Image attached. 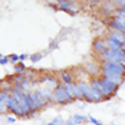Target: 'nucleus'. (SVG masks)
<instances>
[{
	"mask_svg": "<svg viewBox=\"0 0 125 125\" xmlns=\"http://www.w3.org/2000/svg\"><path fill=\"white\" fill-rule=\"evenodd\" d=\"M56 6H58V10H62L71 16H76L82 10V4L75 0H58Z\"/></svg>",
	"mask_w": 125,
	"mask_h": 125,
	"instance_id": "obj_1",
	"label": "nucleus"
},
{
	"mask_svg": "<svg viewBox=\"0 0 125 125\" xmlns=\"http://www.w3.org/2000/svg\"><path fill=\"white\" fill-rule=\"evenodd\" d=\"M73 78H75V82H89L91 81V76L86 73V71L82 68V66H75L73 69H71Z\"/></svg>",
	"mask_w": 125,
	"mask_h": 125,
	"instance_id": "obj_3",
	"label": "nucleus"
},
{
	"mask_svg": "<svg viewBox=\"0 0 125 125\" xmlns=\"http://www.w3.org/2000/svg\"><path fill=\"white\" fill-rule=\"evenodd\" d=\"M12 91H16V92H23L22 91V85H19V83H13V89Z\"/></svg>",
	"mask_w": 125,
	"mask_h": 125,
	"instance_id": "obj_24",
	"label": "nucleus"
},
{
	"mask_svg": "<svg viewBox=\"0 0 125 125\" xmlns=\"http://www.w3.org/2000/svg\"><path fill=\"white\" fill-rule=\"evenodd\" d=\"M9 59H10V62L12 63H19V55H16V53H12V55H9Z\"/></svg>",
	"mask_w": 125,
	"mask_h": 125,
	"instance_id": "obj_18",
	"label": "nucleus"
},
{
	"mask_svg": "<svg viewBox=\"0 0 125 125\" xmlns=\"http://www.w3.org/2000/svg\"><path fill=\"white\" fill-rule=\"evenodd\" d=\"M102 12L105 16H108V17H111L114 14V12L116 10L115 9V4H114V1H102Z\"/></svg>",
	"mask_w": 125,
	"mask_h": 125,
	"instance_id": "obj_9",
	"label": "nucleus"
},
{
	"mask_svg": "<svg viewBox=\"0 0 125 125\" xmlns=\"http://www.w3.org/2000/svg\"><path fill=\"white\" fill-rule=\"evenodd\" d=\"M13 69H14V73H20V75H23L27 68H26V65L23 62H19V63H16V65H14V68H13Z\"/></svg>",
	"mask_w": 125,
	"mask_h": 125,
	"instance_id": "obj_13",
	"label": "nucleus"
},
{
	"mask_svg": "<svg viewBox=\"0 0 125 125\" xmlns=\"http://www.w3.org/2000/svg\"><path fill=\"white\" fill-rule=\"evenodd\" d=\"M109 36L114 38V39H116V40H119V42H125V35H124V33H121V32L109 30Z\"/></svg>",
	"mask_w": 125,
	"mask_h": 125,
	"instance_id": "obj_12",
	"label": "nucleus"
},
{
	"mask_svg": "<svg viewBox=\"0 0 125 125\" xmlns=\"http://www.w3.org/2000/svg\"><path fill=\"white\" fill-rule=\"evenodd\" d=\"M104 40H105V45H106V48H108V49H121V48H122V45L125 43V42H119V40H116V39L111 38L109 35L104 39Z\"/></svg>",
	"mask_w": 125,
	"mask_h": 125,
	"instance_id": "obj_8",
	"label": "nucleus"
},
{
	"mask_svg": "<svg viewBox=\"0 0 125 125\" xmlns=\"http://www.w3.org/2000/svg\"><path fill=\"white\" fill-rule=\"evenodd\" d=\"M59 81H61V83H63V85L73 83L75 82V78H73L72 71L71 69H63V71H61L59 72Z\"/></svg>",
	"mask_w": 125,
	"mask_h": 125,
	"instance_id": "obj_6",
	"label": "nucleus"
},
{
	"mask_svg": "<svg viewBox=\"0 0 125 125\" xmlns=\"http://www.w3.org/2000/svg\"><path fill=\"white\" fill-rule=\"evenodd\" d=\"M20 85H22V91H23V92H26V94H30V92H32V82H30V81L25 79Z\"/></svg>",
	"mask_w": 125,
	"mask_h": 125,
	"instance_id": "obj_14",
	"label": "nucleus"
},
{
	"mask_svg": "<svg viewBox=\"0 0 125 125\" xmlns=\"http://www.w3.org/2000/svg\"><path fill=\"white\" fill-rule=\"evenodd\" d=\"M88 122H91V124H94V125H99L101 124L99 121H98V119H95L94 116H89V118H88Z\"/></svg>",
	"mask_w": 125,
	"mask_h": 125,
	"instance_id": "obj_22",
	"label": "nucleus"
},
{
	"mask_svg": "<svg viewBox=\"0 0 125 125\" xmlns=\"http://www.w3.org/2000/svg\"><path fill=\"white\" fill-rule=\"evenodd\" d=\"M42 58H43V53H40V52H38V53H32V55H29V59H30V62L33 63H38L42 61Z\"/></svg>",
	"mask_w": 125,
	"mask_h": 125,
	"instance_id": "obj_15",
	"label": "nucleus"
},
{
	"mask_svg": "<svg viewBox=\"0 0 125 125\" xmlns=\"http://www.w3.org/2000/svg\"><path fill=\"white\" fill-rule=\"evenodd\" d=\"M1 58H3V55H1V53H0V59H1Z\"/></svg>",
	"mask_w": 125,
	"mask_h": 125,
	"instance_id": "obj_27",
	"label": "nucleus"
},
{
	"mask_svg": "<svg viewBox=\"0 0 125 125\" xmlns=\"http://www.w3.org/2000/svg\"><path fill=\"white\" fill-rule=\"evenodd\" d=\"M40 82H42V83H46V89H49V91H53L55 88L61 83V81H59L58 78H55L53 75H49V73H46L45 76H42V78H40Z\"/></svg>",
	"mask_w": 125,
	"mask_h": 125,
	"instance_id": "obj_5",
	"label": "nucleus"
},
{
	"mask_svg": "<svg viewBox=\"0 0 125 125\" xmlns=\"http://www.w3.org/2000/svg\"><path fill=\"white\" fill-rule=\"evenodd\" d=\"M56 48H58V42H56L55 39H52V40H50V43H49V49H48V52L56 49Z\"/></svg>",
	"mask_w": 125,
	"mask_h": 125,
	"instance_id": "obj_19",
	"label": "nucleus"
},
{
	"mask_svg": "<svg viewBox=\"0 0 125 125\" xmlns=\"http://www.w3.org/2000/svg\"><path fill=\"white\" fill-rule=\"evenodd\" d=\"M53 124H55V125H65V121H63L61 116H58V118H55V119H53Z\"/></svg>",
	"mask_w": 125,
	"mask_h": 125,
	"instance_id": "obj_20",
	"label": "nucleus"
},
{
	"mask_svg": "<svg viewBox=\"0 0 125 125\" xmlns=\"http://www.w3.org/2000/svg\"><path fill=\"white\" fill-rule=\"evenodd\" d=\"M9 62H10V59H9V56H3V58L0 59V65H7Z\"/></svg>",
	"mask_w": 125,
	"mask_h": 125,
	"instance_id": "obj_23",
	"label": "nucleus"
},
{
	"mask_svg": "<svg viewBox=\"0 0 125 125\" xmlns=\"http://www.w3.org/2000/svg\"><path fill=\"white\" fill-rule=\"evenodd\" d=\"M25 81V75H20V73H14L13 75V83H22Z\"/></svg>",
	"mask_w": 125,
	"mask_h": 125,
	"instance_id": "obj_16",
	"label": "nucleus"
},
{
	"mask_svg": "<svg viewBox=\"0 0 125 125\" xmlns=\"http://www.w3.org/2000/svg\"><path fill=\"white\" fill-rule=\"evenodd\" d=\"M91 78H99L101 76V63L99 62H88L83 68Z\"/></svg>",
	"mask_w": 125,
	"mask_h": 125,
	"instance_id": "obj_4",
	"label": "nucleus"
},
{
	"mask_svg": "<svg viewBox=\"0 0 125 125\" xmlns=\"http://www.w3.org/2000/svg\"><path fill=\"white\" fill-rule=\"evenodd\" d=\"M6 121H7V122H9V124H14V122H16V121H17V118H16V116H14V115H9V116H7V119H6Z\"/></svg>",
	"mask_w": 125,
	"mask_h": 125,
	"instance_id": "obj_21",
	"label": "nucleus"
},
{
	"mask_svg": "<svg viewBox=\"0 0 125 125\" xmlns=\"http://www.w3.org/2000/svg\"><path fill=\"white\" fill-rule=\"evenodd\" d=\"M52 92H53V96H55V101H56V105H68V104H72L75 101L73 98H71L66 94V91L63 88V83H59Z\"/></svg>",
	"mask_w": 125,
	"mask_h": 125,
	"instance_id": "obj_2",
	"label": "nucleus"
},
{
	"mask_svg": "<svg viewBox=\"0 0 125 125\" xmlns=\"http://www.w3.org/2000/svg\"><path fill=\"white\" fill-rule=\"evenodd\" d=\"M72 121H73L76 125L85 124V122H88V116H85V115H81V114H75V115L72 116Z\"/></svg>",
	"mask_w": 125,
	"mask_h": 125,
	"instance_id": "obj_11",
	"label": "nucleus"
},
{
	"mask_svg": "<svg viewBox=\"0 0 125 125\" xmlns=\"http://www.w3.org/2000/svg\"><path fill=\"white\" fill-rule=\"evenodd\" d=\"M65 125H76V124L72 121V119H66V121H65Z\"/></svg>",
	"mask_w": 125,
	"mask_h": 125,
	"instance_id": "obj_26",
	"label": "nucleus"
},
{
	"mask_svg": "<svg viewBox=\"0 0 125 125\" xmlns=\"http://www.w3.org/2000/svg\"><path fill=\"white\" fill-rule=\"evenodd\" d=\"M92 48H94V50H95V53H98V55H102L104 52H106L108 50V48H106V45H105V40L104 39H95L94 42H92Z\"/></svg>",
	"mask_w": 125,
	"mask_h": 125,
	"instance_id": "obj_7",
	"label": "nucleus"
},
{
	"mask_svg": "<svg viewBox=\"0 0 125 125\" xmlns=\"http://www.w3.org/2000/svg\"><path fill=\"white\" fill-rule=\"evenodd\" d=\"M27 58H29L27 53H22V55H19V62H25Z\"/></svg>",
	"mask_w": 125,
	"mask_h": 125,
	"instance_id": "obj_25",
	"label": "nucleus"
},
{
	"mask_svg": "<svg viewBox=\"0 0 125 125\" xmlns=\"http://www.w3.org/2000/svg\"><path fill=\"white\" fill-rule=\"evenodd\" d=\"M114 4H115V9H124L125 10V0H115Z\"/></svg>",
	"mask_w": 125,
	"mask_h": 125,
	"instance_id": "obj_17",
	"label": "nucleus"
},
{
	"mask_svg": "<svg viewBox=\"0 0 125 125\" xmlns=\"http://www.w3.org/2000/svg\"><path fill=\"white\" fill-rule=\"evenodd\" d=\"M13 89V83L9 82L6 78L4 79H0V92H6V94H12Z\"/></svg>",
	"mask_w": 125,
	"mask_h": 125,
	"instance_id": "obj_10",
	"label": "nucleus"
},
{
	"mask_svg": "<svg viewBox=\"0 0 125 125\" xmlns=\"http://www.w3.org/2000/svg\"><path fill=\"white\" fill-rule=\"evenodd\" d=\"M99 125H104V124H99Z\"/></svg>",
	"mask_w": 125,
	"mask_h": 125,
	"instance_id": "obj_28",
	"label": "nucleus"
}]
</instances>
